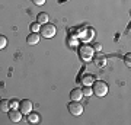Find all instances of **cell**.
Segmentation results:
<instances>
[{
	"mask_svg": "<svg viewBox=\"0 0 131 125\" xmlns=\"http://www.w3.org/2000/svg\"><path fill=\"white\" fill-rule=\"evenodd\" d=\"M0 111L2 112H9L10 111V102L6 100V99H2L0 100Z\"/></svg>",
	"mask_w": 131,
	"mask_h": 125,
	"instance_id": "9",
	"label": "cell"
},
{
	"mask_svg": "<svg viewBox=\"0 0 131 125\" xmlns=\"http://www.w3.org/2000/svg\"><path fill=\"white\" fill-rule=\"evenodd\" d=\"M9 119L12 122H19V121L22 119V112L19 111V109H10L9 111Z\"/></svg>",
	"mask_w": 131,
	"mask_h": 125,
	"instance_id": "6",
	"label": "cell"
},
{
	"mask_svg": "<svg viewBox=\"0 0 131 125\" xmlns=\"http://www.w3.org/2000/svg\"><path fill=\"white\" fill-rule=\"evenodd\" d=\"M48 19H50V18H48V15L42 12V13H39V15L37 16V22H38V23H42V25H44V23H47V22H48Z\"/></svg>",
	"mask_w": 131,
	"mask_h": 125,
	"instance_id": "11",
	"label": "cell"
},
{
	"mask_svg": "<svg viewBox=\"0 0 131 125\" xmlns=\"http://www.w3.org/2000/svg\"><path fill=\"white\" fill-rule=\"evenodd\" d=\"M93 55H95V50H93L90 45H88V44H83V45L79 47V57H80L83 61L93 60Z\"/></svg>",
	"mask_w": 131,
	"mask_h": 125,
	"instance_id": "1",
	"label": "cell"
},
{
	"mask_svg": "<svg viewBox=\"0 0 131 125\" xmlns=\"http://www.w3.org/2000/svg\"><path fill=\"white\" fill-rule=\"evenodd\" d=\"M108 84H106V82H103V80H96L93 83V89H92V92L96 95V96H99V97H103L105 95L108 93Z\"/></svg>",
	"mask_w": 131,
	"mask_h": 125,
	"instance_id": "2",
	"label": "cell"
},
{
	"mask_svg": "<svg viewBox=\"0 0 131 125\" xmlns=\"http://www.w3.org/2000/svg\"><path fill=\"white\" fill-rule=\"evenodd\" d=\"M6 45H7V39H6V37L0 35V50H3Z\"/></svg>",
	"mask_w": 131,
	"mask_h": 125,
	"instance_id": "13",
	"label": "cell"
},
{
	"mask_svg": "<svg viewBox=\"0 0 131 125\" xmlns=\"http://www.w3.org/2000/svg\"><path fill=\"white\" fill-rule=\"evenodd\" d=\"M28 122H31V124L39 122V115H38L37 112H35V113H31V112H29L28 113Z\"/></svg>",
	"mask_w": 131,
	"mask_h": 125,
	"instance_id": "10",
	"label": "cell"
},
{
	"mask_svg": "<svg viewBox=\"0 0 131 125\" xmlns=\"http://www.w3.org/2000/svg\"><path fill=\"white\" fill-rule=\"evenodd\" d=\"M9 102H10V108H12V109H18V108H19V102H18V100H15V99H13V100H9Z\"/></svg>",
	"mask_w": 131,
	"mask_h": 125,
	"instance_id": "16",
	"label": "cell"
},
{
	"mask_svg": "<svg viewBox=\"0 0 131 125\" xmlns=\"http://www.w3.org/2000/svg\"><path fill=\"white\" fill-rule=\"evenodd\" d=\"M93 83V76H84L83 77V84L84 86H90Z\"/></svg>",
	"mask_w": 131,
	"mask_h": 125,
	"instance_id": "12",
	"label": "cell"
},
{
	"mask_svg": "<svg viewBox=\"0 0 131 125\" xmlns=\"http://www.w3.org/2000/svg\"><path fill=\"white\" fill-rule=\"evenodd\" d=\"M93 50H96V51H101V50H102V45H101V44H95V48Z\"/></svg>",
	"mask_w": 131,
	"mask_h": 125,
	"instance_id": "20",
	"label": "cell"
},
{
	"mask_svg": "<svg viewBox=\"0 0 131 125\" xmlns=\"http://www.w3.org/2000/svg\"><path fill=\"white\" fill-rule=\"evenodd\" d=\"M26 42H28L29 45L38 44V42H39V35H38L37 32H31V35H28V38H26Z\"/></svg>",
	"mask_w": 131,
	"mask_h": 125,
	"instance_id": "7",
	"label": "cell"
},
{
	"mask_svg": "<svg viewBox=\"0 0 131 125\" xmlns=\"http://www.w3.org/2000/svg\"><path fill=\"white\" fill-rule=\"evenodd\" d=\"M99 58H101V60H95L98 65H103V64H106V58H103V57H99Z\"/></svg>",
	"mask_w": 131,
	"mask_h": 125,
	"instance_id": "17",
	"label": "cell"
},
{
	"mask_svg": "<svg viewBox=\"0 0 131 125\" xmlns=\"http://www.w3.org/2000/svg\"><path fill=\"white\" fill-rule=\"evenodd\" d=\"M32 2L35 3V5H38V6H42L44 3H45V0H32Z\"/></svg>",
	"mask_w": 131,
	"mask_h": 125,
	"instance_id": "19",
	"label": "cell"
},
{
	"mask_svg": "<svg viewBox=\"0 0 131 125\" xmlns=\"http://www.w3.org/2000/svg\"><path fill=\"white\" fill-rule=\"evenodd\" d=\"M39 28H41V26H39V23H32V25H31V32H38V31H39Z\"/></svg>",
	"mask_w": 131,
	"mask_h": 125,
	"instance_id": "15",
	"label": "cell"
},
{
	"mask_svg": "<svg viewBox=\"0 0 131 125\" xmlns=\"http://www.w3.org/2000/svg\"><path fill=\"white\" fill-rule=\"evenodd\" d=\"M82 92H83V96H90V95H93V92H92V89H90L89 86H84V89Z\"/></svg>",
	"mask_w": 131,
	"mask_h": 125,
	"instance_id": "14",
	"label": "cell"
},
{
	"mask_svg": "<svg viewBox=\"0 0 131 125\" xmlns=\"http://www.w3.org/2000/svg\"><path fill=\"white\" fill-rule=\"evenodd\" d=\"M130 58H131V54H130V52H128V54H127V55H125V64L128 65V67H130V65H131V60H130Z\"/></svg>",
	"mask_w": 131,
	"mask_h": 125,
	"instance_id": "18",
	"label": "cell"
},
{
	"mask_svg": "<svg viewBox=\"0 0 131 125\" xmlns=\"http://www.w3.org/2000/svg\"><path fill=\"white\" fill-rule=\"evenodd\" d=\"M67 109H69V112H70L73 116H80L83 113V105L79 103V100H71V102L69 103Z\"/></svg>",
	"mask_w": 131,
	"mask_h": 125,
	"instance_id": "4",
	"label": "cell"
},
{
	"mask_svg": "<svg viewBox=\"0 0 131 125\" xmlns=\"http://www.w3.org/2000/svg\"><path fill=\"white\" fill-rule=\"evenodd\" d=\"M39 32H41V35L44 38H52L54 35H56L57 32V28L52 25V23H44L41 28H39Z\"/></svg>",
	"mask_w": 131,
	"mask_h": 125,
	"instance_id": "3",
	"label": "cell"
},
{
	"mask_svg": "<svg viewBox=\"0 0 131 125\" xmlns=\"http://www.w3.org/2000/svg\"><path fill=\"white\" fill-rule=\"evenodd\" d=\"M32 102L28 100V99H24V100H20L19 102V111L22 112V115H28L29 112L32 111Z\"/></svg>",
	"mask_w": 131,
	"mask_h": 125,
	"instance_id": "5",
	"label": "cell"
},
{
	"mask_svg": "<svg viewBox=\"0 0 131 125\" xmlns=\"http://www.w3.org/2000/svg\"><path fill=\"white\" fill-rule=\"evenodd\" d=\"M83 96V92H82V89H73L70 92V99L71 100H80Z\"/></svg>",
	"mask_w": 131,
	"mask_h": 125,
	"instance_id": "8",
	"label": "cell"
}]
</instances>
